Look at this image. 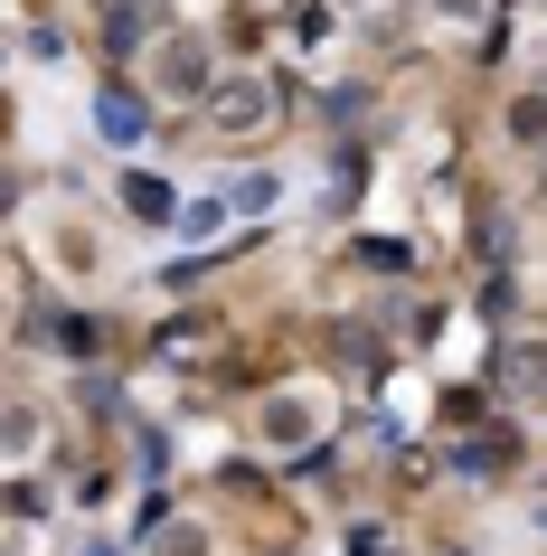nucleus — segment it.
I'll return each mask as SVG.
<instances>
[{"mask_svg":"<svg viewBox=\"0 0 547 556\" xmlns=\"http://www.w3.org/2000/svg\"><path fill=\"white\" fill-rule=\"evenodd\" d=\"M510 378H529V387H547V350L529 340V350H510Z\"/></svg>","mask_w":547,"mask_h":556,"instance_id":"obj_3","label":"nucleus"},{"mask_svg":"<svg viewBox=\"0 0 547 556\" xmlns=\"http://www.w3.org/2000/svg\"><path fill=\"white\" fill-rule=\"evenodd\" d=\"M274 114V104H264V86H236L227 104H217V123H236V132H246V123H264Z\"/></svg>","mask_w":547,"mask_h":556,"instance_id":"obj_1","label":"nucleus"},{"mask_svg":"<svg viewBox=\"0 0 547 556\" xmlns=\"http://www.w3.org/2000/svg\"><path fill=\"white\" fill-rule=\"evenodd\" d=\"M104 132H114V142H133V132H142V104H133V94H104Z\"/></svg>","mask_w":547,"mask_h":556,"instance_id":"obj_2","label":"nucleus"}]
</instances>
